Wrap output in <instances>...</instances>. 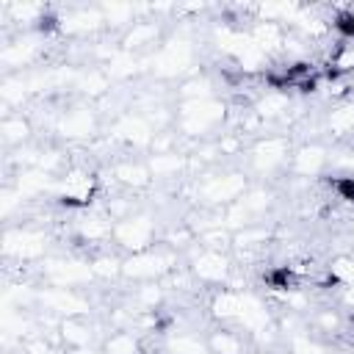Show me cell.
<instances>
[{"mask_svg": "<svg viewBox=\"0 0 354 354\" xmlns=\"http://www.w3.org/2000/svg\"><path fill=\"white\" fill-rule=\"evenodd\" d=\"M235 324H238L243 332L254 335V332L271 326L274 321H271V310H268V304H266L257 293H252V290H241V315H238Z\"/></svg>", "mask_w": 354, "mask_h": 354, "instance_id": "13", "label": "cell"}, {"mask_svg": "<svg viewBox=\"0 0 354 354\" xmlns=\"http://www.w3.org/2000/svg\"><path fill=\"white\" fill-rule=\"evenodd\" d=\"M329 282L337 288H351L354 285V254H337L329 260Z\"/></svg>", "mask_w": 354, "mask_h": 354, "instance_id": "33", "label": "cell"}, {"mask_svg": "<svg viewBox=\"0 0 354 354\" xmlns=\"http://www.w3.org/2000/svg\"><path fill=\"white\" fill-rule=\"evenodd\" d=\"M147 166L152 171L155 180H169V177H177L188 169V155H180V152H163V155H149L147 158Z\"/></svg>", "mask_w": 354, "mask_h": 354, "instance_id": "22", "label": "cell"}, {"mask_svg": "<svg viewBox=\"0 0 354 354\" xmlns=\"http://www.w3.org/2000/svg\"><path fill=\"white\" fill-rule=\"evenodd\" d=\"M290 141L285 136H266V138H257L249 149V163H252V171L268 177V174H277L288 158H290Z\"/></svg>", "mask_w": 354, "mask_h": 354, "instance_id": "6", "label": "cell"}, {"mask_svg": "<svg viewBox=\"0 0 354 354\" xmlns=\"http://www.w3.org/2000/svg\"><path fill=\"white\" fill-rule=\"evenodd\" d=\"M288 346H290V354H324L326 351L310 332H290Z\"/></svg>", "mask_w": 354, "mask_h": 354, "instance_id": "42", "label": "cell"}, {"mask_svg": "<svg viewBox=\"0 0 354 354\" xmlns=\"http://www.w3.org/2000/svg\"><path fill=\"white\" fill-rule=\"evenodd\" d=\"M36 301L58 318H72V315H86L88 313L86 296H80L72 288H44V290L36 293Z\"/></svg>", "mask_w": 354, "mask_h": 354, "instance_id": "9", "label": "cell"}, {"mask_svg": "<svg viewBox=\"0 0 354 354\" xmlns=\"http://www.w3.org/2000/svg\"><path fill=\"white\" fill-rule=\"evenodd\" d=\"M102 17H105V25H122V28H130L136 25V8L130 3H111V6H100Z\"/></svg>", "mask_w": 354, "mask_h": 354, "instance_id": "38", "label": "cell"}, {"mask_svg": "<svg viewBox=\"0 0 354 354\" xmlns=\"http://www.w3.org/2000/svg\"><path fill=\"white\" fill-rule=\"evenodd\" d=\"M351 177H354V174H351Z\"/></svg>", "mask_w": 354, "mask_h": 354, "instance_id": "47", "label": "cell"}, {"mask_svg": "<svg viewBox=\"0 0 354 354\" xmlns=\"http://www.w3.org/2000/svg\"><path fill=\"white\" fill-rule=\"evenodd\" d=\"M97 188H100V180L83 169H72L66 171L61 180H55V199L61 207H75V210H83L91 205V199L97 196Z\"/></svg>", "mask_w": 354, "mask_h": 354, "instance_id": "4", "label": "cell"}, {"mask_svg": "<svg viewBox=\"0 0 354 354\" xmlns=\"http://www.w3.org/2000/svg\"><path fill=\"white\" fill-rule=\"evenodd\" d=\"M133 301L138 307V313H155L163 301V288L160 282H141L133 293Z\"/></svg>", "mask_w": 354, "mask_h": 354, "instance_id": "34", "label": "cell"}, {"mask_svg": "<svg viewBox=\"0 0 354 354\" xmlns=\"http://www.w3.org/2000/svg\"><path fill=\"white\" fill-rule=\"evenodd\" d=\"M105 72H108V77L111 80H130L136 72H138V58L133 55V53H124V50H119L105 66H102Z\"/></svg>", "mask_w": 354, "mask_h": 354, "instance_id": "32", "label": "cell"}, {"mask_svg": "<svg viewBox=\"0 0 354 354\" xmlns=\"http://www.w3.org/2000/svg\"><path fill=\"white\" fill-rule=\"evenodd\" d=\"M155 238H158V224H155L152 213H133V216L116 221V227H113V241L127 254H138V252L152 249Z\"/></svg>", "mask_w": 354, "mask_h": 354, "instance_id": "3", "label": "cell"}, {"mask_svg": "<svg viewBox=\"0 0 354 354\" xmlns=\"http://www.w3.org/2000/svg\"><path fill=\"white\" fill-rule=\"evenodd\" d=\"M44 277L53 288H83L94 279V271H91V263H83V260H44Z\"/></svg>", "mask_w": 354, "mask_h": 354, "instance_id": "8", "label": "cell"}, {"mask_svg": "<svg viewBox=\"0 0 354 354\" xmlns=\"http://www.w3.org/2000/svg\"><path fill=\"white\" fill-rule=\"evenodd\" d=\"M290 108V94L288 91H279V88H268L257 102H254V113L263 119V122H274V119H282Z\"/></svg>", "mask_w": 354, "mask_h": 354, "instance_id": "21", "label": "cell"}, {"mask_svg": "<svg viewBox=\"0 0 354 354\" xmlns=\"http://www.w3.org/2000/svg\"><path fill=\"white\" fill-rule=\"evenodd\" d=\"M329 72L348 77L354 72V41H335L332 53H329Z\"/></svg>", "mask_w": 354, "mask_h": 354, "instance_id": "31", "label": "cell"}, {"mask_svg": "<svg viewBox=\"0 0 354 354\" xmlns=\"http://www.w3.org/2000/svg\"><path fill=\"white\" fill-rule=\"evenodd\" d=\"M0 130H3V141H6L8 147H22V144L30 138V122L22 119L19 113H6Z\"/></svg>", "mask_w": 354, "mask_h": 354, "instance_id": "30", "label": "cell"}, {"mask_svg": "<svg viewBox=\"0 0 354 354\" xmlns=\"http://www.w3.org/2000/svg\"><path fill=\"white\" fill-rule=\"evenodd\" d=\"M102 351L105 354H141V340L130 329H113L102 340Z\"/></svg>", "mask_w": 354, "mask_h": 354, "instance_id": "25", "label": "cell"}, {"mask_svg": "<svg viewBox=\"0 0 354 354\" xmlns=\"http://www.w3.org/2000/svg\"><path fill=\"white\" fill-rule=\"evenodd\" d=\"M326 130L335 138H346L348 133H354V100H343L326 113Z\"/></svg>", "mask_w": 354, "mask_h": 354, "instance_id": "24", "label": "cell"}, {"mask_svg": "<svg viewBox=\"0 0 354 354\" xmlns=\"http://www.w3.org/2000/svg\"><path fill=\"white\" fill-rule=\"evenodd\" d=\"M113 180L122 185V188H133V191H144L152 185V171L147 166V160H122L111 169Z\"/></svg>", "mask_w": 354, "mask_h": 354, "instance_id": "16", "label": "cell"}, {"mask_svg": "<svg viewBox=\"0 0 354 354\" xmlns=\"http://www.w3.org/2000/svg\"><path fill=\"white\" fill-rule=\"evenodd\" d=\"M6 257H19V260H39L47 254V235L30 227L8 230L6 243H3Z\"/></svg>", "mask_w": 354, "mask_h": 354, "instance_id": "10", "label": "cell"}, {"mask_svg": "<svg viewBox=\"0 0 354 354\" xmlns=\"http://www.w3.org/2000/svg\"><path fill=\"white\" fill-rule=\"evenodd\" d=\"M207 348L210 354H246V340L235 329H213L207 335Z\"/></svg>", "mask_w": 354, "mask_h": 354, "instance_id": "23", "label": "cell"}, {"mask_svg": "<svg viewBox=\"0 0 354 354\" xmlns=\"http://www.w3.org/2000/svg\"><path fill=\"white\" fill-rule=\"evenodd\" d=\"M332 191L337 194V199L354 202V177H335L332 180Z\"/></svg>", "mask_w": 354, "mask_h": 354, "instance_id": "43", "label": "cell"}, {"mask_svg": "<svg viewBox=\"0 0 354 354\" xmlns=\"http://www.w3.org/2000/svg\"><path fill=\"white\" fill-rule=\"evenodd\" d=\"M249 224H257V221L241 202H232V205L221 207V227H227L230 232H238V230H243Z\"/></svg>", "mask_w": 354, "mask_h": 354, "instance_id": "37", "label": "cell"}, {"mask_svg": "<svg viewBox=\"0 0 354 354\" xmlns=\"http://www.w3.org/2000/svg\"><path fill=\"white\" fill-rule=\"evenodd\" d=\"M210 318L218 321V324H235L238 315H241V290H232V288H218L213 296H210Z\"/></svg>", "mask_w": 354, "mask_h": 354, "instance_id": "17", "label": "cell"}, {"mask_svg": "<svg viewBox=\"0 0 354 354\" xmlns=\"http://www.w3.org/2000/svg\"><path fill=\"white\" fill-rule=\"evenodd\" d=\"M158 36H160V28H158L152 19H138L136 25H130V28L124 30V36H122V50L136 55V50L155 44Z\"/></svg>", "mask_w": 354, "mask_h": 354, "instance_id": "20", "label": "cell"}, {"mask_svg": "<svg viewBox=\"0 0 354 354\" xmlns=\"http://www.w3.org/2000/svg\"><path fill=\"white\" fill-rule=\"evenodd\" d=\"M313 326H315V332L337 335V332L343 329V315H340L337 310H332V307H324V310H318V313H315Z\"/></svg>", "mask_w": 354, "mask_h": 354, "instance_id": "41", "label": "cell"}, {"mask_svg": "<svg viewBox=\"0 0 354 354\" xmlns=\"http://www.w3.org/2000/svg\"><path fill=\"white\" fill-rule=\"evenodd\" d=\"M329 155L332 152L318 141L301 144L290 155V171L299 174V177H318V174H324L329 169Z\"/></svg>", "mask_w": 354, "mask_h": 354, "instance_id": "11", "label": "cell"}, {"mask_svg": "<svg viewBox=\"0 0 354 354\" xmlns=\"http://www.w3.org/2000/svg\"><path fill=\"white\" fill-rule=\"evenodd\" d=\"M196 243L202 249H207V252H227L230 254L232 252V232L227 227H221V224L205 227V230L196 232Z\"/></svg>", "mask_w": 354, "mask_h": 354, "instance_id": "26", "label": "cell"}, {"mask_svg": "<svg viewBox=\"0 0 354 354\" xmlns=\"http://www.w3.org/2000/svg\"><path fill=\"white\" fill-rule=\"evenodd\" d=\"M166 351L169 354H210L207 340H199L191 332H169L166 337Z\"/></svg>", "mask_w": 354, "mask_h": 354, "instance_id": "27", "label": "cell"}, {"mask_svg": "<svg viewBox=\"0 0 354 354\" xmlns=\"http://www.w3.org/2000/svg\"><path fill=\"white\" fill-rule=\"evenodd\" d=\"M77 88L88 100H97V97H105L111 91V77H108L105 69H88L77 77Z\"/></svg>", "mask_w": 354, "mask_h": 354, "instance_id": "29", "label": "cell"}, {"mask_svg": "<svg viewBox=\"0 0 354 354\" xmlns=\"http://www.w3.org/2000/svg\"><path fill=\"white\" fill-rule=\"evenodd\" d=\"M249 188V180L243 171H224V174H207L205 180H196V196L210 207H227L238 202Z\"/></svg>", "mask_w": 354, "mask_h": 354, "instance_id": "2", "label": "cell"}, {"mask_svg": "<svg viewBox=\"0 0 354 354\" xmlns=\"http://www.w3.org/2000/svg\"><path fill=\"white\" fill-rule=\"evenodd\" d=\"M252 216H254V221L260 218V216H266L268 210H271V205H274V194L266 188V185H249L246 188V194L238 199Z\"/></svg>", "mask_w": 354, "mask_h": 354, "instance_id": "28", "label": "cell"}, {"mask_svg": "<svg viewBox=\"0 0 354 354\" xmlns=\"http://www.w3.org/2000/svg\"><path fill=\"white\" fill-rule=\"evenodd\" d=\"M8 14H11L14 22H25V25L33 22V25H39L41 17L47 14V8L39 6V3H11V6H8Z\"/></svg>", "mask_w": 354, "mask_h": 354, "instance_id": "40", "label": "cell"}, {"mask_svg": "<svg viewBox=\"0 0 354 354\" xmlns=\"http://www.w3.org/2000/svg\"><path fill=\"white\" fill-rule=\"evenodd\" d=\"M224 119H227V102H221L218 97L180 100V105H177V127L188 138H205Z\"/></svg>", "mask_w": 354, "mask_h": 354, "instance_id": "1", "label": "cell"}, {"mask_svg": "<svg viewBox=\"0 0 354 354\" xmlns=\"http://www.w3.org/2000/svg\"><path fill=\"white\" fill-rule=\"evenodd\" d=\"M246 354H268V348H252V351H246Z\"/></svg>", "mask_w": 354, "mask_h": 354, "instance_id": "45", "label": "cell"}, {"mask_svg": "<svg viewBox=\"0 0 354 354\" xmlns=\"http://www.w3.org/2000/svg\"><path fill=\"white\" fill-rule=\"evenodd\" d=\"M58 340L66 348H86L94 340V329L86 321V315H72V318H61L58 324Z\"/></svg>", "mask_w": 354, "mask_h": 354, "instance_id": "18", "label": "cell"}, {"mask_svg": "<svg viewBox=\"0 0 354 354\" xmlns=\"http://www.w3.org/2000/svg\"><path fill=\"white\" fill-rule=\"evenodd\" d=\"M160 243L169 246V249H174V252H180V249H188L191 243H196V232H194L191 224L180 221V224H171V227L163 232Z\"/></svg>", "mask_w": 354, "mask_h": 354, "instance_id": "36", "label": "cell"}, {"mask_svg": "<svg viewBox=\"0 0 354 354\" xmlns=\"http://www.w3.org/2000/svg\"><path fill=\"white\" fill-rule=\"evenodd\" d=\"M55 130L66 138V141H83V138H91L94 130H97V116L91 108H69L58 116V124Z\"/></svg>", "mask_w": 354, "mask_h": 354, "instance_id": "12", "label": "cell"}, {"mask_svg": "<svg viewBox=\"0 0 354 354\" xmlns=\"http://www.w3.org/2000/svg\"><path fill=\"white\" fill-rule=\"evenodd\" d=\"M271 241V230L266 224H249L238 232H232V252L241 257V260H249L254 257L260 249H266V243Z\"/></svg>", "mask_w": 354, "mask_h": 354, "instance_id": "15", "label": "cell"}, {"mask_svg": "<svg viewBox=\"0 0 354 354\" xmlns=\"http://www.w3.org/2000/svg\"><path fill=\"white\" fill-rule=\"evenodd\" d=\"M116 133L127 141V144H133V147H149L152 144V138H155V127L147 122V116H141V113H127L119 124H116Z\"/></svg>", "mask_w": 354, "mask_h": 354, "instance_id": "19", "label": "cell"}, {"mask_svg": "<svg viewBox=\"0 0 354 354\" xmlns=\"http://www.w3.org/2000/svg\"><path fill=\"white\" fill-rule=\"evenodd\" d=\"M88 263H91L94 279L111 282V279L122 277V257H113V254H97V257H91Z\"/></svg>", "mask_w": 354, "mask_h": 354, "instance_id": "39", "label": "cell"}, {"mask_svg": "<svg viewBox=\"0 0 354 354\" xmlns=\"http://www.w3.org/2000/svg\"><path fill=\"white\" fill-rule=\"evenodd\" d=\"M243 149V138L238 133H224L221 141H218V152L221 155H238Z\"/></svg>", "mask_w": 354, "mask_h": 354, "instance_id": "44", "label": "cell"}, {"mask_svg": "<svg viewBox=\"0 0 354 354\" xmlns=\"http://www.w3.org/2000/svg\"><path fill=\"white\" fill-rule=\"evenodd\" d=\"M351 30H354V8H351Z\"/></svg>", "mask_w": 354, "mask_h": 354, "instance_id": "46", "label": "cell"}, {"mask_svg": "<svg viewBox=\"0 0 354 354\" xmlns=\"http://www.w3.org/2000/svg\"><path fill=\"white\" fill-rule=\"evenodd\" d=\"M116 221L108 213H86L75 221V235L83 243H105L113 238Z\"/></svg>", "mask_w": 354, "mask_h": 354, "instance_id": "14", "label": "cell"}, {"mask_svg": "<svg viewBox=\"0 0 354 354\" xmlns=\"http://www.w3.org/2000/svg\"><path fill=\"white\" fill-rule=\"evenodd\" d=\"M188 271L202 285H221L224 288L230 282V277L235 274V266H232V257L227 252H207L196 243Z\"/></svg>", "mask_w": 354, "mask_h": 354, "instance_id": "5", "label": "cell"}, {"mask_svg": "<svg viewBox=\"0 0 354 354\" xmlns=\"http://www.w3.org/2000/svg\"><path fill=\"white\" fill-rule=\"evenodd\" d=\"M207 97H216L213 80L207 75H194L180 83V100H207Z\"/></svg>", "mask_w": 354, "mask_h": 354, "instance_id": "35", "label": "cell"}, {"mask_svg": "<svg viewBox=\"0 0 354 354\" xmlns=\"http://www.w3.org/2000/svg\"><path fill=\"white\" fill-rule=\"evenodd\" d=\"M194 64V44L188 39H171L152 55V72L158 77H177Z\"/></svg>", "mask_w": 354, "mask_h": 354, "instance_id": "7", "label": "cell"}]
</instances>
